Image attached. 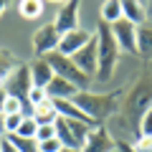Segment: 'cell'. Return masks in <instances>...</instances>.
Here are the masks:
<instances>
[{
	"label": "cell",
	"instance_id": "cell-3",
	"mask_svg": "<svg viewBox=\"0 0 152 152\" xmlns=\"http://www.w3.org/2000/svg\"><path fill=\"white\" fill-rule=\"evenodd\" d=\"M74 104L94 122V119H102V117L112 114V109L117 107V94H112V96H96V94H89V91H79L74 96Z\"/></svg>",
	"mask_w": 152,
	"mask_h": 152
},
{
	"label": "cell",
	"instance_id": "cell-22",
	"mask_svg": "<svg viewBox=\"0 0 152 152\" xmlns=\"http://www.w3.org/2000/svg\"><path fill=\"white\" fill-rule=\"evenodd\" d=\"M28 109H31V107H26V104H23L20 99H15V96H10V94H8L5 107H3V114H18V112L28 114Z\"/></svg>",
	"mask_w": 152,
	"mask_h": 152
},
{
	"label": "cell",
	"instance_id": "cell-8",
	"mask_svg": "<svg viewBox=\"0 0 152 152\" xmlns=\"http://www.w3.org/2000/svg\"><path fill=\"white\" fill-rule=\"evenodd\" d=\"M58 43H61V33L56 31L53 23H46V26H41L33 33L36 56H48V53H53V51H58Z\"/></svg>",
	"mask_w": 152,
	"mask_h": 152
},
{
	"label": "cell",
	"instance_id": "cell-6",
	"mask_svg": "<svg viewBox=\"0 0 152 152\" xmlns=\"http://www.w3.org/2000/svg\"><path fill=\"white\" fill-rule=\"evenodd\" d=\"M137 28L134 23L129 20H117L109 26V31H112L114 41H117V46H119V51H124V53H137Z\"/></svg>",
	"mask_w": 152,
	"mask_h": 152
},
{
	"label": "cell",
	"instance_id": "cell-34",
	"mask_svg": "<svg viewBox=\"0 0 152 152\" xmlns=\"http://www.w3.org/2000/svg\"><path fill=\"white\" fill-rule=\"evenodd\" d=\"M61 152H76V150H66V147H64V150H61Z\"/></svg>",
	"mask_w": 152,
	"mask_h": 152
},
{
	"label": "cell",
	"instance_id": "cell-14",
	"mask_svg": "<svg viewBox=\"0 0 152 152\" xmlns=\"http://www.w3.org/2000/svg\"><path fill=\"white\" fill-rule=\"evenodd\" d=\"M122 18L134 26H145L147 23V5L142 0H122Z\"/></svg>",
	"mask_w": 152,
	"mask_h": 152
},
{
	"label": "cell",
	"instance_id": "cell-21",
	"mask_svg": "<svg viewBox=\"0 0 152 152\" xmlns=\"http://www.w3.org/2000/svg\"><path fill=\"white\" fill-rule=\"evenodd\" d=\"M36 129H38V122L33 119V114H26L15 134H20V137H28V140H36Z\"/></svg>",
	"mask_w": 152,
	"mask_h": 152
},
{
	"label": "cell",
	"instance_id": "cell-2",
	"mask_svg": "<svg viewBox=\"0 0 152 152\" xmlns=\"http://www.w3.org/2000/svg\"><path fill=\"white\" fill-rule=\"evenodd\" d=\"M91 129L94 127L86 124V122L66 119V117H58V119H56V137L61 140V145H64L66 150L81 152V147H84V142H86V137H89Z\"/></svg>",
	"mask_w": 152,
	"mask_h": 152
},
{
	"label": "cell",
	"instance_id": "cell-27",
	"mask_svg": "<svg viewBox=\"0 0 152 152\" xmlns=\"http://www.w3.org/2000/svg\"><path fill=\"white\" fill-rule=\"evenodd\" d=\"M140 134H152V107L140 117Z\"/></svg>",
	"mask_w": 152,
	"mask_h": 152
},
{
	"label": "cell",
	"instance_id": "cell-11",
	"mask_svg": "<svg viewBox=\"0 0 152 152\" xmlns=\"http://www.w3.org/2000/svg\"><path fill=\"white\" fill-rule=\"evenodd\" d=\"M112 147H114V142L109 140L107 129H104V127H94V129L89 132L86 142H84L81 152H112Z\"/></svg>",
	"mask_w": 152,
	"mask_h": 152
},
{
	"label": "cell",
	"instance_id": "cell-28",
	"mask_svg": "<svg viewBox=\"0 0 152 152\" xmlns=\"http://www.w3.org/2000/svg\"><path fill=\"white\" fill-rule=\"evenodd\" d=\"M0 152H18V147L13 145L8 137H3V142H0Z\"/></svg>",
	"mask_w": 152,
	"mask_h": 152
},
{
	"label": "cell",
	"instance_id": "cell-4",
	"mask_svg": "<svg viewBox=\"0 0 152 152\" xmlns=\"http://www.w3.org/2000/svg\"><path fill=\"white\" fill-rule=\"evenodd\" d=\"M43 58L51 64V69H53L56 76H61V79H66V81L76 84L81 91H86V86H89V81H91V79H89L86 74H81V71H79V66H76L69 56H64V53H58V51H53V53L43 56Z\"/></svg>",
	"mask_w": 152,
	"mask_h": 152
},
{
	"label": "cell",
	"instance_id": "cell-13",
	"mask_svg": "<svg viewBox=\"0 0 152 152\" xmlns=\"http://www.w3.org/2000/svg\"><path fill=\"white\" fill-rule=\"evenodd\" d=\"M79 91H81V89L76 86V84L66 81V79H61V76H53V79L48 81V86H46L48 99H74Z\"/></svg>",
	"mask_w": 152,
	"mask_h": 152
},
{
	"label": "cell",
	"instance_id": "cell-24",
	"mask_svg": "<svg viewBox=\"0 0 152 152\" xmlns=\"http://www.w3.org/2000/svg\"><path fill=\"white\" fill-rule=\"evenodd\" d=\"M56 137V124H38L36 129V142H46Z\"/></svg>",
	"mask_w": 152,
	"mask_h": 152
},
{
	"label": "cell",
	"instance_id": "cell-23",
	"mask_svg": "<svg viewBox=\"0 0 152 152\" xmlns=\"http://www.w3.org/2000/svg\"><path fill=\"white\" fill-rule=\"evenodd\" d=\"M46 99H48V94H46L43 86H31V91H28V107H38V104H43Z\"/></svg>",
	"mask_w": 152,
	"mask_h": 152
},
{
	"label": "cell",
	"instance_id": "cell-19",
	"mask_svg": "<svg viewBox=\"0 0 152 152\" xmlns=\"http://www.w3.org/2000/svg\"><path fill=\"white\" fill-rule=\"evenodd\" d=\"M18 147V152H38V142L36 140H28V137H20V134H3Z\"/></svg>",
	"mask_w": 152,
	"mask_h": 152
},
{
	"label": "cell",
	"instance_id": "cell-29",
	"mask_svg": "<svg viewBox=\"0 0 152 152\" xmlns=\"http://www.w3.org/2000/svg\"><path fill=\"white\" fill-rule=\"evenodd\" d=\"M5 99H8V91L5 86H0V114H3V107H5Z\"/></svg>",
	"mask_w": 152,
	"mask_h": 152
},
{
	"label": "cell",
	"instance_id": "cell-17",
	"mask_svg": "<svg viewBox=\"0 0 152 152\" xmlns=\"http://www.w3.org/2000/svg\"><path fill=\"white\" fill-rule=\"evenodd\" d=\"M122 20V0H104L102 5V23L112 26V23Z\"/></svg>",
	"mask_w": 152,
	"mask_h": 152
},
{
	"label": "cell",
	"instance_id": "cell-26",
	"mask_svg": "<svg viewBox=\"0 0 152 152\" xmlns=\"http://www.w3.org/2000/svg\"><path fill=\"white\" fill-rule=\"evenodd\" d=\"M132 150L134 152H152V134H140Z\"/></svg>",
	"mask_w": 152,
	"mask_h": 152
},
{
	"label": "cell",
	"instance_id": "cell-15",
	"mask_svg": "<svg viewBox=\"0 0 152 152\" xmlns=\"http://www.w3.org/2000/svg\"><path fill=\"white\" fill-rule=\"evenodd\" d=\"M31 114H33V119H36L38 124H56V119H58V112H56V107H53V99H46L43 104L33 107Z\"/></svg>",
	"mask_w": 152,
	"mask_h": 152
},
{
	"label": "cell",
	"instance_id": "cell-1",
	"mask_svg": "<svg viewBox=\"0 0 152 152\" xmlns=\"http://www.w3.org/2000/svg\"><path fill=\"white\" fill-rule=\"evenodd\" d=\"M96 48H99V69H96V79H99L102 84H107L109 79H112L114 69H117V61H119V53H122L107 23H102V26L96 28Z\"/></svg>",
	"mask_w": 152,
	"mask_h": 152
},
{
	"label": "cell",
	"instance_id": "cell-12",
	"mask_svg": "<svg viewBox=\"0 0 152 152\" xmlns=\"http://www.w3.org/2000/svg\"><path fill=\"white\" fill-rule=\"evenodd\" d=\"M28 69H31V81L33 86H48V81L53 79V69H51V64L43 58V56H36V61L33 64H28Z\"/></svg>",
	"mask_w": 152,
	"mask_h": 152
},
{
	"label": "cell",
	"instance_id": "cell-30",
	"mask_svg": "<svg viewBox=\"0 0 152 152\" xmlns=\"http://www.w3.org/2000/svg\"><path fill=\"white\" fill-rule=\"evenodd\" d=\"M5 5H8V0H0V15H3V10H5Z\"/></svg>",
	"mask_w": 152,
	"mask_h": 152
},
{
	"label": "cell",
	"instance_id": "cell-7",
	"mask_svg": "<svg viewBox=\"0 0 152 152\" xmlns=\"http://www.w3.org/2000/svg\"><path fill=\"white\" fill-rule=\"evenodd\" d=\"M71 61H74L76 66H79V71L81 74H86L89 79L91 76H96V69H99V48H96V33L91 36V41H89L86 46H84L81 51H76L74 56H69Z\"/></svg>",
	"mask_w": 152,
	"mask_h": 152
},
{
	"label": "cell",
	"instance_id": "cell-5",
	"mask_svg": "<svg viewBox=\"0 0 152 152\" xmlns=\"http://www.w3.org/2000/svg\"><path fill=\"white\" fill-rule=\"evenodd\" d=\"M31 86H33L31 69H28L26 64H15V66H13V71L5 76V91L10 94V96L20 99V102L28 107V91H31Z\"/></svg>",
	"mask_w": 152,
	"mask_h": 152
},
{
	"label": "cell",
	"instance_id": "cell-20",
	"mask_svg": "<svg viewBox=\"0 0 152 152\" xmlns=\"http://www.w3.org/2000/svg\"><path fill=\"white\" fill-rule=\"evenodd\" d=\"M23 117H26L23 112H18V114H3V134H15L18 127H20V122H23Z\"/></svg>",
	"mask_w": 152,
	"mask_h": 152
},
{
	"label": "cell",
	"instance_id": "cell-35",
	"mask_svg": "<svg viewBox=\"0 0 152 152\" xmlns=\"http://www.w3.org/2000/svg\"><path fill=\"white\" fill-rule=\"evenodd\" d=\"M0 142H3V134H0Z\"/></svg>",
	"mask_w": 152,
	"mask_h": 152
},
{
	"label": "cell",
	"instance_id": "cell-16",
	"mask_svg": "<svg viewBox=\"0 0 152 152\" xmlns=\"http://www.w3.org/2000/svg\"><path fill=\"white\" fill-rule=\"evenodd\" d=\"M43 5H46V0H20L18 3V13L26 20H36V18L43 15Z\"/></svg>",
	"mask_w": 152,
	"mask_h": 152
},
{
	"label": "cell",
	"instance_id": "cell-31",
	"mask_svg": "<svg viewBox=\"0 0 152 152\" xmlns=\"http://www.w3.org/2000/svg\"><path fill=\"white\" fill-rule=\"evenodd\" d=\"M46 3H56V5H64V3H69V0H46Z\"/></svg>",
	"mask_w": 152,
	"mask_h": 152
},
{
	"label": "cell",
	"instance_id": "cell-32",
	"mask_svg": "<svg viewBox=\"0 0 152 152\" xmlns=\"http://www.w3.org/2000/svg\"><path fill=\"white\" fill-rule=\"evenodd\" d=\"M0 86H5V76H0Z\"/></svg>",
	"mask_w": 152,
	"mask_h": 152
},
{
	"label": "cell",
	"instance_id": "cell-10",
	"mask_svg": "<svg viewBox=\"0 0 152 152\" xmlns=\"http://www.w3.org/2000/svg\"><path fill=\"white\" fill-rule=\"evenodd\" d=\"M91 36H94V33L86 31V28H76V31L64 33V36H61V43H58V53H64V56H74L76 51H81L84 46L91 41Z\"/></svg>",
	"mask_w": 152,
	"mask_h": 152
},
{
	"label": "cell",
	"instance_id": "cell-18",
	"mask_svg": "<svg viewBox=\"0 0 152 152\" xmlns=\"http://www.w3.org/2000/svg\"><path fill=\"white\" fill-rule=\"evenodd\" d=\"M137 53L152 58V28H137Z\"/></svg>",
	"mask_w": 152,
	"mask_h": 152
},
{
	"label": "cell",
	"instance_id": "cell-25",
	"mask_svg": "<svg viewBox=\"0 0 152 152\" xmlns=\"http://www.w3.org/2000/svg\"><path fill=\"white\" fill-rule=\"evenodd\" d=\"M61 150H64V145H61L58 137L46 140V142H38V152H61Z\"/></svg>",
	"mask_w": 152,
	"mask_h": 152
},
{
	"label": "cell",
	"instance_id": "cell-9",
	"mask_svg": "<svg viewBox=\"0 0 152 152\" xmlns=\"http://www.w3.org/2000/svg\"><path fill=\"white\" fill-rule=\"evenodd\" d=\"M79 5H81V0H69V3H64V5L58 8V13H56V18H53V26H56V31H58L61 36L69 33V31L81 28L79 26Z\"/></svg>",
	"mask_w": 152,
	"mask_h": 152
},
{
	"label": "cell",
	"instance_id": "cell-33",
	"mask_svg": "<svg viewBox=\"0 0 152 152\" xmlns=\"http://www.w3.org/2000/svg\"><path fill=\"white\" fill-rule=\"evenodd\" d=\"M0 134H3V114H0Z\"/></svg>",
	"mask_w": 152,
	"mask_h": 152
}]
</instances>
